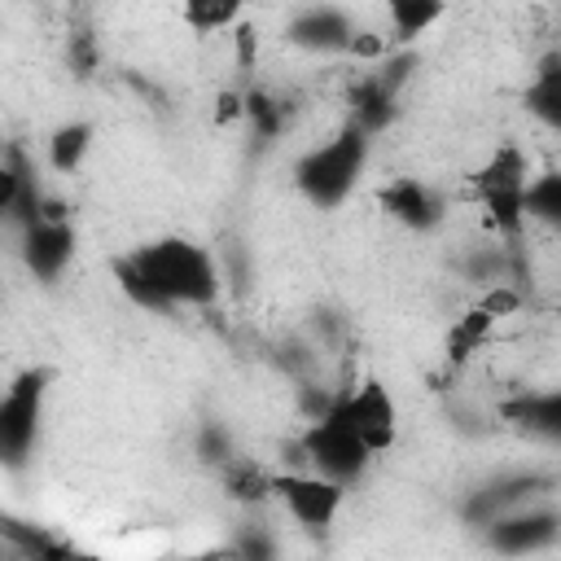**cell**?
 Wrapping results in <instances>:
<instances>
[{
    "label": "cell",
    "instance_id": "603a6c76",
    "mask_svg": "<svg viewBox=\"0 0 561 561\" xmlns=\"http://www.w3.org/2000/svg\"><path fill=\"white\" fill-rule=\"evenodd\" d=\"M193 456H197L206 469H224V465L237 456L232 430H228L219 416H206V421L197 425V434H193Z\"/></svg>",
    "mask_w": 561,
    "mask_h": 561
},
{
    "label": "cell",
    "instance_id": "52a82bcc",
    "mask_svg": "<svg viewBox=\"0 0 561 561\" xmlns=\"http://www.w3.org/2000/svg\"><path fill=\"white\" fill-rule=\"evenodd\" d=\"M272 500L285 508V517L294 526H302L307 535H324V530H333V522L346 504V486L294 465V469L272 473Z\"/></svg>",
    "mask_w": 561,
    "mask_h": 561
},
{
    "label": "cell",
    "instance_id": "ba28073f",
    "mask_svg": "<svg viewBox=\"0 0 561 561\" xmlns=\"http://www.w3.org/2000/svg\"><path fill=\"white\" fill-rule=\"evenodd\" d=\"M552 491H557V478L543 473V469H500V473L473 482V486L460 495L456 513H460L465 526L478 530V526H486L491 517H500V513H508V508H522V504H530V500H548Z\"/></svg>",
    "mask_w": 561,
    "mask_h": 561
},
{
    "label": "cell",
    "instance_id": "5bb4252c",
    "mask_svg": "<svg viewBox=\"0 0 561 561\" xmlns=\"http://www.w3.org/2000/svg\"><path fill=\"white\" fill-rule=\"evenodd\" d=\"M495 412L508 430H517L535 443H548V447L561 443V394L557 390H522V394L504 399Z\"/></svg>",
    "mask_w": 561,
    "mask_h": 561
},
{
    "label": "cell",
    "instance_id": "6da1fadb",
    "mask_svg": "<svg viewBox=\"0 0 561 561\" xmlns=\"http://www.w3.org/2000/svg\"><path fill=\"white\" fill-rule=\"evenodd\" d=\"M110 276L118 285V294L153 316L167 311H184V307H215L219 289H224V272L219 259L180 232L140 241L123 254L110 259Z\"/></svg>",
    "mask_w": 561,
    "mask_h": 561
},
{
    "label": "cell",
    "instance_id": "7c38bea8",
    "mask_svg": "<svg viewBox=\"0 0 561 561\" xmlns=\"http://www.w3.org/2000/svg\"><path fill=\"white\" fill-rule=\"evenodd\" d=\"M285 44L298 53H316V57H333V53H351L359 26L342 4H302L285 18Z\"/></svg>",
    "mask_w": 561,
    "mask_h": 561
},
{
    "label": "cell",
    "instance_id": "4fadbf2b",
    "mask_svg": "<svg viewBox=\"0 0 561 561\" xmlns=\"http://www.w3.org/2000/svg\"><path fill=\"white\" fill-rule=\"evenodd\" d=\"M377 202H381V210H386L399 228H408V232H438L443 219H447L443 193H438L434 184L416 180V175H394V180H386L381 193H377Z\"/></svg>",
    "mask_w": 561,
    "mask_h": 561
},
{
    "label": "cell",
    "instance_id": "7a4b0ae2",
    "mask_svg": "<svg viewBox=\"0 0 561 561\" xmlns=\"http://www.w3.org/2000/svg\"><path fill=\"white\" fill-rule=\"evenodd\" d=\"M373 153V136H364L355 123H342L329 140L311 145L294 162V188L311 210H337L351 202V193L364 180Z\"/></svg>",
    "mask_w": 561,
    "mask_h": 561
},
{
    "label": "cell",
    "instance_id": "7402d4cb",
    "mask_svg": "<svg viewBox=\"0 0 561 561\" xmlns=\"http://www.w3.org/2000/svg\"><path fill=\"white\" fill-rule=\"evenodd\" d=\"M241 118L250 123V131H254L259 145L276 140V136L285 131V105H280L272 92H245V96H241Z\"/></svg>",
    "mask_w": 561,
    "mask_h": 561
},
{
    "label": "cell",
    "instance_id": "d4e9b609",
    "mask_svg": "<svg viewBox=\"0 0 561 561\" xmlns=\"http://www.w3.org/2000/svg\"><path fill=\"white\" fill-rule=\"evenodd\" d=\"M13 202H18V145L0 153V224L13 219Z\"/></svg>",
    "mask_w": 561,
    "mask_h": 561
},
{
    "label": "cell",
    "instance_id": "d6986e66",
    "mask_svg": "<svg viewBox=\"0 0 561 561\" xmlns=\"http://www.w3.org/2000/svg\"><path fill=\"white\" fill-rule=\"evenodd\" d=\"M219 478H224L228 500L241 504V508H259V504L272 500V473H267L263 465L245 460V456H232V460L219 469Z\"/></svg>",
    "mask_w": 561,
    "mask_h": 561
},
{
    "label": "cell",
    "instance_id": "9c48e42d",
    "mask_svg": "<svg viewBox=\"0 0 561 561\" xmlns=\"http://www.w3.org/2000/svg\"><path fill=\"white\" fill-rule=\"evenodd\" d=\"M482 530V543L495 552V557H535V552H548L557 548L561 539V513L548 500H530L522 508H508L500 517H491Z\"/></svg>",
    "mask_w": 561,
    "mask_h": 561
},
{
    "label": "cell",
    "instance_id": "8992f818",
    "mask_svg": "<svg viewBox=\"0 0 561 561\" xmlns=\"http://www.w3.org/2000/svg\"><path fill=\"white\" fill-rule=\"evenodd\" d=\"M412 66H416L412 53H394V57L381 53V61L351 83V92H346V123H355L364 136H381L386 127H394L399 92H403Z\"/></svg>",
    "mask_w": 561,
    "mask_h": 561
},
{
    "label": "cell",
    "instance_id": "2e32d148",
    "mask_svg": "<svg viewBox=\"0 0 561 561\" xmlns=\"http://www.w3.org/2000/svg\"><path fill=\"white\" fill-rule=\"evenodd\" d=\"M522 219L539 224L548 232L561 228V171L557 167L526 175V184H522Z\"/></svg>",
    "mask_w": 561,
    "mask_h": 561
},
{
    "label": "cell",
    "instance_id": "8fae6325",
    "mask_svg": "<svg viewBox=\"0 0 561 561\" xmlns=\"http://www.w3.org/2000/svg\"><path fill=\"white\" fill-rule=\"evenodd\" d=\"M337 399H342L346 421L355 425V434L364 438V447H368L373 456H381V451L394 447V438H399V399L390 394L386 381L364 377L355 390H351V386L337 390Z\"/></svg>",
    "mask_w": 561,
    "mask_h": 561
},
{
    "label": "cell",
    "instance_id": "e0dca14e",
    "mask_svg": "<svg viewBox=\"0 0 561 561\" xmlns=\"http://www.w3.org/2000/svg\"><path fill=\"white\" fill-rule=\"evenodd\" d=\"M92 140H96V127L88 118H66L48 131V167L57 175H75L83 167V158L92 153Z\"/></svg>",
    "mask_w": 561,
    "mask_h": 561
},
{
    "label": "cell",
    "instance_id": "5b68a950",
    "mask_svg": "<svg viewBox=\"0 0 561 561\" xmlns=\"http://www.w3.org/2000/svg\"><path fill=\"white\" fill-rule=\"evenodd\" d=\"M530 167H526V153L517 145H500L478 171H473V193L486 210V224L500 241L517 245L522 232H526V219H522V184H526Z\"/></svg>",
    "mask_w": 561,
    "mask_h": 561
},
{
    "label": "cell",
    "instance_id": "ac0fdd59",
    "mask_svg": "<svg viewBox=\"0 0 561 561\" xmlns=\"http://www.w3.org/2000/svg\"><path fill=\"white\" fill-rule=\"evenodd\" d=\"M447 13V0H386V22L394 44H416Z\"/></svg>",
    "mask_w": 561,
    "mask_h": 561
},
{
    "label": "cell",
    "instance_id": "cb8c5ba5",
    "mask_svg": "<svg viewBox=\"0 0 561 561\" xmlns=\"http://www.w3.org/2000/svg\"><path fill=\"white\" fill-rule=\"evenodd\" d=\"M232 552H241V557H272L276 552V535L267 526H259V522H241Z\"/></svg>",
    "mask_w": 561,
    "mask_h": 561
},
{
    "label": "cell",
    "instance_id": "ffe728a7",
    "mask_svg": "<svg viewBox=\"0 0 561 561\" xmlns=\"http://www.w3.org/2000/svg\"><path fill=\"white\" fill-rule=\"evenodd\" d=\"M245 4L250 0H184L180 4V18L197 35H219V31H232L241 22Z\"/></svg>",
    "mask_w": 561,
    "mask_h": 561
},
{
    "label": "cell",
    "instance_id": "3957f363",
    "mask_svg": "<svg viewBox=\"0 0 561 561\" xmlns=\"http://www.w3.org/2000/svg\"><path fill=\"white\" fill-rule=\"evenodd\" d=\"M294 460L302 465V469H311V473H320V478H333V482H342L346 491L368 473V465H373V451L364 447V438L355 434V425L346 421V412H342V399L333 394L329 399V408H320L311 421H307V430L294 438Z\"/></svg>",
    "mask_w": 561,
    "mask_h": 561
},
{
    "label": "cell",
    "instance_id": "44dd1931",
    "mask_svg": "<svg viewBox=\"0 0 561 561\" xmlns=\"http://www.w3.org/2000/svg\"><path fill=\"white\" fill-rule=\"evenodd\" d=\"M491 324H495V316L478 302V307H469L465 316H456V324L447 329V342H443V351H447V364H465L482 342H486V333H491Z\"/></svg>",
    "mask_w": 561,
    "mask_h": 561
},
{
    "label": "cell",
    "instance_id": "30bf717a",
    "mask_svg": "<svg viewBox=\"0 0 561 561\" xmlns=\"http://www.w3.org/2000/svg\"><path fill=\"white\" fill-rule=\"evenodd\" d=\"M75 250H79V237H75V224H70V210H57V215H39L35 224L18 228V259H22V272L39 285H57L66 276V267L75 263Z\"/></svg>",
    "mask_w": 561,
    "mask_h": 561
},
{
    "label": "cell",
    "instance_id": "277c9868",
    "mask_svg": "<svg viewBox=\"0 0 561 561\" xmlns=\"http://www.w3.org/2000/svg\"><path fill=\"white\" fill-rule=\"evenodd\" d=\"M53 368L31 364L0 390V469H26L39 451L44 412H48Z\"/></svg>",
    "mask_w": 561,
    "mask_h": 561
},
{
    "label": "cell",
    "instance_id": "9a60e30c",
    "mask_svg": "<svg viewBox=\"0 0 561 561\" xmlns=\"http://www.w3.org/2000/svg\"><path fill=\"white\" fill-rule=\"evenodd\" d=\"M526 114L543 127V131H561V53L548 48L535 61V75L526 79Z\"/></svg>",
    "mask_w": 561,
    "mask_h": 561
}]
</instances>
